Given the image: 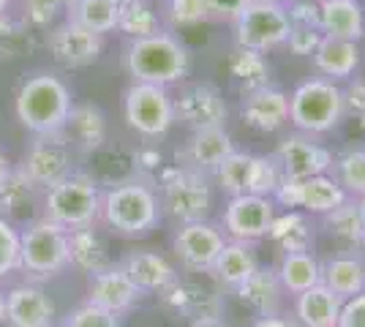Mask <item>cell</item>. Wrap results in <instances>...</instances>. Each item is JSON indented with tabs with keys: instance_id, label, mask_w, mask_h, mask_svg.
<instances>
[{
	"instance_id": "1",
	"label": "cell",
	"mask_w": 365,
	"mask_h": 327,
	"mask_svg": "<svg viewBox=\"0 0 365 327\" xmlns=\"http://www.w3.org/2000/svg\"><path fill=\"white\" fill-rule=\"evenodd\" d=\"M71 107H74L71 88L58 74H49V71L31 74L22 82L14 101L16 120L36 137L61 134Z\"/></svg>"
},
{
	"instance_id": "2",
	"label": "cell",
	"mask_w": 365,
	"mask_h": 327,
	"mask_svg": "<svg viewBox=\"0 0 365 327\" xmlns=\"http://www.w3.org/2000/svg\"><path fill=\"white\" fill-rule=\"evenodd\" d=\"M125 71L134 82L148 85H178L191 71V55L178 36L161 31L148 38H131L125 47Z\"/></svg>"
},
{
	"instance_id": "3",
	"label": "cell",
	"mask_w": 365,
	"mask_h": 327,
	"mask_svg": "<svg viewBox=\"0 0 365 327\" xmlns=\"http://www.w3.org/2000/svg\"><path fill=\"white\" fill-rule=\"evenodd\" d=\"M101 218L112 232L123 237H145L161 224L164 210L150 180L134 177L101 194Z\"/></svg>"
},
{
	"instance_id": "4",
	"label": "cell",
	"mask_w": 365,
	"mask_h": 327,
	"mask_svg": "<svg viewBox=\"0 0 365 327\" xmlns=\"http://www.w3.org/2000/svg\"><path fill=\"white\" fill-rule=\"evenodd\" d=\"M346 118L344 88L324 77L303 79L289 93V123L308 137L330 134Z\"/></svg>"
},
{
	"instance_id": "5",
	"label": "cell",
	"mask_w": 365,
	"mask_h": 327,
	"mask_svg": "<svg viewBox=\"0 0 365 327\" xmlns=\"http://www.w3.org/2000/svg\"><path fill=\"white\" fill-rule=\"evenodd\" d=\"M44 213L52 224L68 232L93 227L101 218V191L85 175H66L46 188Z\"/></svg>"
},
{
	"instance_id": "6",
	"label": "cell",
	"mask_w": 365,
	"mask_h": 327,
	"mask_svg": "<svg viewBox=\"0 0 365 327\" xmlns=\"http://www.w3.org/2000/svg\"><path fill=\"white\" fill-rule=\"evenodd\" d=\"M213 177L202 172L172 167L158 175L161 183V210L180 224L207 221L213 213Z\"/></svg>"
},
{
	"instance_id": "7",
	"label": "cell",
	"mask_w": 365,
	"mask_h": 327,
	"mask_svg": "<svg viewBox=\"0 0 365 327\" xmlns=\"http://www.w3.org/2000/svg\"><path fill=\"white\" fill-rule=\"evenodd\" d=\"M123 115L128 128L145 140H158L178 123L175 95L169 93V88L148 85V82H134L123 93Z\"/></svg>"
},
{
	"instance_id": "8",
	"label": "cell",
	"mask_w": 365,
	"mask_h": 327,
	"mask_svg": "<svg viewBox=\"0 0 365 327\" xmlns=\"http://www.w3.org/2000/svg\"><path fill=\"white\" fill-rule=\"evenodd\" d=\"M68 265H71L68 229L44 218V221H36L31 229L22 234L19 267L25 273H31L33 279H52Z\"/></svg>"
},
{
	"instance_id": "9",
	"label": "cell",
	"mask_w": 365,
	"mask_h": 327,
	"mask_svg": "<svg viewBox=\"0 0 365 327\" xmlns=\"http://www.w3.org/2000/svg\"><path fill=\"white\" fill-rule=\"evenodd\" d=\"M346 191L338 186L330 172L311 175L305 180H289L284 177L281 186L275 188L273 202L278 210H303L308 216L322 218L335 210L341 202H346Z\"/></svg>"
},
{
	"instance_id": "10",
	"label": "cell",
	"mask_w": 365,
	"mask_h": 327,
	"mask_svg": "<svg viewBox=\"0 0 365 327\" xmlns=\"http://www.w3.org/2000/svg\"><path fill=\"white\" fill-rule=\"evenodd\" d=\"M235 28V41L237 47L254 49L267 55L270 49H278L287 44L289 36V16L284 6H270V3H248L237 19L232 22Z\"/></svg>"
},
{
	"instance_id": "11",
	"label": "cell",
	"mask_w": 365,
	"mask_h": 327,
	"mask_svg": "<svg viewBox=\"0 0 365 327\" xmlns=\"http://www.w3.org/2000/svg\"><path fill=\"white\" fill-rule=\"evenodd\" d=\"M275 207L273 197H259V194H240V197H229L224 204V216H221V232L229 240H240V243H259L262 237H267V229L273 224Z\"/></svg>"
},
{
	"instance_id": "12",
	"label": "cell",
	"mask_w": 365,
	"mask_h": 327,
	"mask_svg": "<svg viewBox=\"0 0 365 327\" xmlns=\"http://www.w3.org/2000/svg\"><path fill=\"white\" fill-rule=\"evenodd\" d=\"M175 118L191 131L202 128H221L229 118V104L224 93L210 82H194L185 85L175 95Z\"/></svg>"
},
{
	"instance_id": "13",
	"label": "cell",
	"mask_w": 365,
	"mask_h": 327,
	"mask_svg": "<svg viewBox=\"0 0 365 327\" xmlns=\"http://www.w3.org/2000/svg\"><path fill=\"white\" fill-rule=\"evenodd\" d=\"M224 243H227V234L210 221L180 224V229L175 232V240H172L180 265L191 273H210Z\"/></svg>"
},
{
	"instance_id": "14",
	"label": "cell",
	"mask_w": 365,
	"mask_h": 327,
	"mask_svg": "<svg viewBox=\"0 0 365 327\" xmlns=\"http://www.w3.org/2000/svg\"><path fill=\"white\" fill-rule=\"evenodd\" d=\"M273 156L284 172V177H289V180H305L311 175L330 172L333 167V153L322 142H317V137H308L300 131L284 137Z\"/></svg>"
},
{
	"instance_id": "15",
	"label": "cell",
	"mask_w": 365,
	"mask_h": 327,
	"mask_svg": "<svg viewBox=\"0 0 365 327\" xmlns=\"http://www.w3.org/2000/svg\"><path fill=\"white\" fill-rule=\"evenodd\" d=\"M71 145L63 140V134L38 137L31 145L22 172L28 175L33 186H55L66 175H71Z\"/></svg>"
},
{
	"instance_id": "16",
	"label": "cell",
	"mask_w": 365,
	"mask_h": 327,
	"mask_svg": "<svg viewBox=\"0 0 365 327\" xmlns=\"http://www.w3.org/2000/svg\"><path fill=\"white\" fill-rule=\"evenodd\" d=\"M104 49V38L98 33L82 28L74 19H66L49 36V52L52 58L66 68H85L98 61Z\"/></svg>"
},
{
	"instance_id": "17",
	"label": "cell",
	"mask_w": 365,
	"mask_h": 327,
	"mask_svg": "<svg viewBox=\"0 0 365 327\" xmlns=\"http://www.w3.org/2000/svg\"><path fill=\"white\" fill-rule=\"evenodd\" d=\"M240 118L259 134H273L289 123V95L275 85H264L240 98Z\"/></svg>"
},
{
	"instance_id": "18",
	"label": "cell",
	"mask_w": 365,
	"mask_h": 327,
	"mask_svg": "<svg viewBox=\"0 0 365 327\" xmlns=\"http://www.w3.org/2000/svg\"><path fill=\"white\" fill-rule=\"evenodd\" d=\"M235 150V142L229 137V131L221 128H202V131H191L188 142L182 145V150L178 153L180 164L185 170L202 172V175H210L218 170V164L224 161Z\"/></svg>"
},
{
	"instance_id": "19",
	"label": "cell",
	"mask_w": 365,
	"mask_h": 327,
	"mask_svg": "<svg viewBox=\"0 0 365 327\" xmlns=\"http://www.w3.org/2000/svg\"><path fill=\"white\" fill-rule=\"evenodd\" d=\"M139 297H142V292L120 265H109L107 270L91 276V284H88V303L109 313H118V316L125 313L128 308H134Z\"/></svg>"
},
{
	"instance_id": "20",
	"label": "cell",
	"mask_w": 365,
	"mask_h": 327,
	"mask_svg": "<svg viewBox=\"0 0 365 327\" xmlns=\"http://www.w3.org/2000/svg\"><path fill=\"white\" fill-rule=\"evenodd\" d=\"M55 306L44 289L22 284L6 295V325L9 327H52Z\"/></svg>"
},
{
	"instance_id": "21",
	"label": "cell",
	"mask_w": 365,
	"mask_h": 327,
	"mask_svg": "<svg viewBox=\"0 0 365 327\" xmlns=\"http://www.w3.org/2000/svg\"><path fill=\"white\" fill-rule=\"evenodd\" d=\"M237 300L243 303L248 311H254L257 316H273L281 313V303H284V286L278 281L275 267H262L259 265L248 279L232 289Z\"/></svg>"
},
{
	"instance_id": "22",
	"label": "cell",
	"mask_w": 365,
	"mask_h": 327,
	"mask_svg": "<svg viewBox=\"0 0 365 327\" xmlns=\"http://www.w3.org/2000/svg\"><path fill=\"white\" fill-rule=\"evenodd\" d=\"M322 284L341 300L365 292V259L357 249H344L322 262Z\"/></svg>"
},
{
	"instance_id": "23",
	"label": "cell",
	"mask_w": 365,
	"mask_h": 327,
	"mask_svg": "<svg viewBox=\"0 0 365 327\" xmlns=\"http://www.w3.org/2000/svg\"><path fill=\"white\" fill-rule=\"evenodd\" d=\"M319 31L322 36L360 44L365 38L363 0H319Z\"/></svg>"
},
{
	"instance_id": "24",
	"label": "cell",
	"mask_w": 365,
	"mask_h": 327,
	"mask_svg": "<svg viewBox=\"0 0 365 327\" xmlns=\"http://www.w3.org/2000/svg\"><path fill=\"white\" fill-rule=\"evenodd\" d=\"M314 66L319 71V77L330 79V82H349L357 68H360V44L357 41H346V38H330L322 36L319 47L311 55Z\"/></svg>"
},
{
	"instance_id": "25",
	"label": "cell",
	"mask_w": 365,
	"mask_h": 327,
	"mask_svg": "<svg viewBox=\"0 0 365 327\" xmlns=\"http://www.w3.org/2000/svg\"><path fill=\"white\" fill-rule=\"evenodd\" d=\"M267 240L284 254L314 251V243H317L314 216H308L303 210H278L267 229Z\"/></svg>"
},
{
	"instance_id": "26",
	"label": "cell",
	"mask_w": 365,
	"mask_h": 327,
	"mask_svg": "<svg viewBox=\"0 0 365 327\" xmlns=\"http://www.w3.org/2000/svg\"><path fill=\"white\" fill-rule=\"evenodd\" d=\"M344 300L330 292L324 284H317L294 295V322L300 327H338Z\"/></svg>"
},
{
	"instance_id": "27",
	"label": "cell",
	"mask_w": 365,
	"mask_h": 327,
	"mask_svg": "<svg viewBox=\"0 0 365 327\" xmlns=\"http://www.w3.org/2000/svg\"><path fill=\"white\" fill-rule=\"evenodd\" d=\"M123 270L128 273V279L137 284V289L142 295L148 292H164L178 281V270L169 265L161 254L153 251H134L125 256Z\"/></svg>"
},
{
	"instance_id": "28",
	"label": "cell",
	"mask_w": 365,
	"mask_h": 327,
	"mask_svg": "<svg viewBox=\"0 0 365 327\" xmlns=\"http://www.w3.org/2000/svg\"><path fill=\"white\" fill-rule=\"evenodd\" d=\"M167 295V306L175 308L178 313L194 319V322H205V319H218L221 313V297L215 295L213 289H205L199 284L191 281H175L169 289H164Z\"/></svg>"
},
{
	"instance_id": "29",
	"label": "cell",
	"mask_w": 365,
	"mask_h": 327,
	"mask_svg": "<svg viewBox=\"0 0 365 327\" xmlns=\"http://www.w3.org/2000/svg\"><path fill=\"white\" fill-rule=\"evenodd\" d=\"M63 140L79 150H96L107 137V118L96 104H74L63 125Z\"/></svg>"
},
{
	"instance_id": "30",
	"label": "cell",
	"mask_w": 365,
	"mask_h": 327,
	"mask_svg": "<svg viewBox=\"0 0 365 327\" xmlns=\"http://www.w3.org/2000/svg\"><path fill=\"white\" fill-rule=\"evenodd\" d=\"M257 267H259V259H257V251H254V243L227 240L210 273H213L215 281H218L221 286L235 289V286H240Z\"/></svg>"
},
{
	"instance_id": "31",
	"label": "cell",
	"mask_w": 365,
	"mask_h": 327,
	"mask_svg": "<svg viewBox=\"0 0 365 327\" xmlns=\"http://www.w3.org/2000/svg\"><path fill=\"white\" fill-rule=\"evenodd\" d=\"M278 281L287 295H300L305 289L322 284V259L314 251H300V254H284L275 267Z\"/></svg>"
},
{
	"instance_id": "32",
	"label": "cell",
	"mask_w": 365,
	"mask_h": 327,
	"mask_svg": "<svg viewBox=\"0 0 365 327\" xmlns=\"http://www.w3.org/2000/svg\"><path fill=\"white\" fill-rule=\"evenodd\" d=\"M68 246H71V265H76L79 270L96 276V273L109 267L107 243L101 240V234L96 232L93 227L68 232Z\"/></svg>"
},
{
	"instance_id": "33",
	"label": "cell",
	"mask_w": 365,
	"mask_h": 327,
	"mask_svg": "<svg viewBox=\"0 0 365 327\" xmlns=\"http://www.w3.org/2000/svg\"><path fill=\"white\" fill-rule=\"evenodd\" d=\"M229 74L237 82L240 93H251L257 88L270 85V63L262 52L235 47L232 58H229Z\"/></svg>"
},
{
	"instance_id": "34",
	"label": "cell",
	"mask_w": 365,
	"mask_h": 327,
	"mask_svg": "<svg viewBox=\"0 0 365 327\" xmlns=\"http://www.w3.org/2000/svg\"><path fill=\"white\" fill-rule=\"evenodd\" d=\"M118 31H123L128 38H148V36L164 31V19L150 0H131V3L120 6Z\"/></svg>"
},
{
	"instance_id": "35",
	"label": "cell",
	"mask_w": 365,
	"mask_h": 327,
	"mask_svg": "<svg viewBox=\"0 0 365 327\" xmlns=\"http://www.w3.org/2000/svg\"><path fill=\"white\" fill-rule=\"evenodd\" d=\"M322 227H324V232L335 237L338 243H344L346 249H357V243L363 240L365 234L363 218H360V210H357L354 199H346L335 210H330L327 216H322Z\"/></svg>"
},
{
	"instance_id": "36",
	"label": "cell",
	"mask_w": 365,
	"mask_h": 327,
	"mask_svg": "<svg viewBox=\"0 0 365 327\" xmlns=\"http://www.w3.org/2000/svg\"><path fill=\"white\" fill-rule=\"evenodd\" d=\"M118 16H120V6L115 0H74L68 11V19H74L82 28L98 36L118 31Z\"/></svg>"
},
{
	"instance_id": "37",
	"label": "cell",
	"mask_w": 365,
	"mask_h": 327,
	"mask_svg": "<svg viewBox=\"0 0 365 327\" xmlns=\"http://www.w3.org/2000/svg\"><path fill=\"white\" fill-rule=\"evenodd\" d=\"M251 167H254V153H243V150H232L218 170L213 172L218 188L227 197H240L251 191Z\"/></svg>"
},
{
	"instance_id": "38",
	"label": "cell",
	"mask_w": 365,
	"mask_h": 327,
	"mask_svg": "<svg viewBox=\"0 0 365 327\" xmlns=\"http://www.w3.org/2000/svg\"><path fill=\"white\" fill-rule=\"evenodd\" d=\"M330 175L346 191L349 199H360L365 194V147H349L333 156Z\"/></svg>"
},
{
	"instance_id": "39",
	"label": "cell",
	"mask_w": 365,
	"mask_h": 327,
	"mask_svg": "<svg viewBox=\"0 0 365 327\" xmlns=\"http://www.w3.org/2000/svg\"><path fill=\"white\" fill-rule=\"evenodd\" d=\"M284 172L278 167L275 156H254V167H251V191L248 194H259V197H273L275 188L281 186Z\"/></svg>"
},
{
	"instance_id": "40",
	"label": "cell",
	"mask_w": 365,
	"mask_h": 327,
	"mask_svg": "<svg viewBox=\"0 0 365 327\" xmlns=\"http://www.w3.org/2000/svg\"><path fill=\"white\" fill-rule=\"evenodd\" d=\"M164 14L172 28H194L210 19L205 0H167Z\"/></svg>"
},
{
	"instance_id": "41",
	"label": "cell",
	"mask_w": 365,
	"mask_h": 327,
	"mask_svg": "<svg viewBox=\"0 0 365 327\" xmlns=\"http://www.w3.org/2000/svg\"><path fill=\"white\" fill-rule=\"evenodd\" d=\"M19 246H22V234L16 232L11 221L0 218V279L19 270Z\"/></svg>"
},
{
	"instance_id": "42",
	"label": "cell",
	"mask_w": 365,
	"mask_h": 327,
	"mask_svg": "<svg viewBox=\"0 0 365 327\" xmlns=\"http://www.w3.org/2000/svg\"><path fill=\"white\" fill-rule=\"evenodd\" d=\"M63 327H120V316L104 311L93 303H85L66 316Z\"/></svg>"
},
{
	"instance_id": "43",
	"label": "cell",
	"mask_w": 365,
	"mask_h": 327,
	"mask_svg": "<svg viewBox=\"0 0 365 327\" xmlns=\"http://www.w3.org/2000/svg\"><path fill=\"white\" fill-rule=\"evenodd\" d=\"M33 183L28 180V175L19 170V172H11L9 175V180L3 183L0 188V207L3 210H16L22 202H31V194H33Z\"/></svg>"
},
{
	"instance_id": "44",
	"label": "cell",
	"mask_w": 365,
	"mask_h": 327,
	"mask_svg": "<svg viewBox=\"0 0 365 327\" xmlns=\"http://www.w3.org/2000/svg\"><path fill=\"white\" fill-rule=\"evenodd\" d=\"M25 28L14 22L11 16L0 14V58H16L25 44H28V36Z\"/></svg>"
},
{
	"instance_id": "45",
	"label": "cell",
	"mask_w": 365,
	"mask_h": 327,
	"mask_svg": "<svg viewBox=\"0 0 365 327\" xmlns=\"http://www.w3.org/2000/svg\"><path fill=\"white\" fill-rule=\"evenodd\" d=\"M74 0H25L28 19L33 25H49L61 11H71Z\"/></svg>"
},
{
	"instance_id": "46",
	"label": "cell",
	"mask_w": 365,
	"mask_h": 327,
	"mask_svg": "<svg viewBox=\"0 0 365 327\" xmlns=\"http://www.w3.org/2000/svg\"><path fill=\"white\" fill-rule=\"evenodd\" d=\"M292 28H317L319 31V0H292L284 6Z\"/></svg>"
},
{
	"instance_id": "47",
	"label": "cell",
	"mask_w": 365,
	"mask_h": 327,
	"mask_svg": "<svg viewBox=\"0 0 365 327\" xmlns=\"http://www.w3.org/2000/svg\"><path fill=\"white\" fill-rule=\"evenodd\" d=\"M322 41V31L317 28H289V36H287V44L284 47H289L292 55H297V58H311L317 47H319Z\"/></svg>"
},
{
	"instance_id": "48",
	"label": "cell",
	"mask_w": 365,
	"mask_h": 327,
	"mask_svg": "<svg viewBox=\"0 0 365 327\" xmlns=\"http://www.w3.org/2000/svg\"><path fill=\"white\" fill-rule=\"evenodd\" d=\"M338 327H365V292L344 300V308L338 316Z\"/></svg>"
},
{
	"instance_id": "49",
	"label": "cell",
	"mask_w": 365,
	"mask_h": 327,
	"mask_svg": "<svg viewBox=\"0 0 365 327\" xmlns=\"http://www.w3.org/2000/svg\"><path fill=\"white\" fill-rule=\"evenodd\" d=\"M207 3V14L218 22H235L237 14L243 11L251 0H205Z\"/></svg>"
},
{
	"instance_id": "50",
	"label": "cell",
	"mask_w": 365,
	"mask_h": 327,
	"mask_svg": "<svg viewBox=\"0 0 365 327\" xmlns=\"http://www.w3.org/2000/svg\"><path fill=\"white\" fill-rule=\"evenodd\" d=\"M344 101H346V112H357L365 115V79L351 77L344 88Z\"/></svg>"
},
{
	"instance_id": "51",
	"label": "cell",
	"mask_w": 365,
	"mask_h": 327,
	"mask_svg": "<svg viewBox=\"0 0 365 327\" xmlns=\"http://www.w3.org/2000/svg\"><path fill=\"white\" fill-rule=\"evenodd\" d=\"M251 327H297L294 319L289 316H281V313H273V316H257Z\"/></svg>"
},
{
	"instance_id": "52",
	"label": "cell",
	"mask_w": 365,
	"mask_h": 327,
	"mask_svg": "<svg viewBox=\"0 0 365 327\" xmlns=\"http://www.w3.org/2000/svg\"><path fill=\"white\" fill-rule=\"evenodd\" d=\"M9 175H11V164H9V158L0 153V188H3L6 180H9Z\"/></svg>"
},
{
	"instance_id": "53",
	"label": "cell",
	"mask_w": 365,
	"mask_h": 327,
	"mask_svg": "<svg viewBox=\"0 0 365 327\" xmlns=\"http://www.w3.org/2000/svg\"><path fill=\"white\" fill-rule=\"evenodd\" d=\"M191 327H227L221 319H205V322H194Z\"/></svg>"
},
{
	"instance_id": "54",
	"label": "cell",
	"mask_w": 365,
	"mask_h": 327,
	"mask_svg": "<svg viewBox=\"0 0 365 327\" xmlns=\"http://www.w3.org/2000/svg\"><path fill=\"white\" fill-rule=\"evenodd\" d=\"M354 202H357V210H360V218H363V227H365V194L360 199H354Z\"/></svg>"
},
{
	"instance_id": "55",
	"label": "cell",
	"mask_w": 365,
	"mask_h": 327,
	"mask_svg": "<svg viewBox=\"0 0 365 327\" xmlns=\"http://www.w3.org/2000/svg\"><path fill=\"white\" fill-rule=\"evenodd\" d=\"M6 322V295H0V325Z\"/></svg>"
},
{
	"instance_id": "56",
	"label": "cell",
	"mask_w": 365,
	"mask_h": 327,
	"mask_svg": "<svg viewBox=\"0 0 365 327\" xmlns=\"http://www.w3.org/2000/svg\"><path fill=\"white\" fill-rule=\"evenodd\" d=\"M251 3H270V6H287L292 0H251Z\"/></svg>"
},
{
	"instance_id": "57",
	"label": "cell",
	"mask_w": 365,
	"mask_h": 327,
	"mask_svg": "<svg viewBox=\"0 0 365 327\" xmlns=\"http://www.w3.org/2000/svg\"><path fill=\"white\" fill-rule=\"evenodd\" d=\"M357 251H360V256H363V259H365V234H363V240L357 243Z\"/></svg>"
},
{
	"instance_id": "58",
	"label": "cell",
	"mask_w": 365,
	"mask_h": 327,
	"mask_svg": "<svg viewBox=\"0 0 365 327\" xmlns=\"http://www.w3.org/2000/svg\"><path fill=\"white\" fill-rule=\"evenodd\" d=\"M9 3H11V0H0V14H6V9H9Z\"/></svg>"
},
{
	"instance_id": "59",
	"label": "cell",
	"mask_w": 365,
	"mask_h": 327,
	"mask_svg": "<svg viewBox=\"0 0 365 327\" xmlns=\"http://www.w3.org/2000/svg\"><path fill=\"white\" fill-rule=\"evenodd\" d=\"M115 3H118V6H123V3H131V0H115Z\"/></svg>"
},
{
	"instance_id": "60",
	"label": "cell",
	"mask_w": 365,
	"mask_h": 327,
	"mask_svg": "<svg viewBox=\"0 0 365 327\" xmlns=\"http://www.w3.org/2000/svg\"><path fill=\"white\" fill-rule=\"evenodd\" d=\"M363 9H365V3H363Z\"/></svg>"
}]
</instances>
